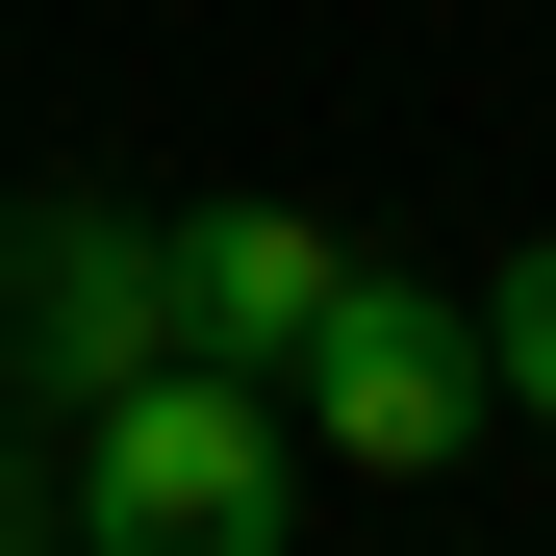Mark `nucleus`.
Segmentation results:
<instances>
[{
  "label": "nucleus",
  "instance_id": "nucleus-2",
  "mask_svg": "<svg viewBox=\"0 0 556 556\" xmlns=\"http://www.w3.org/2000/svg\"><path fill=\"white\" fill-rule=\"evenodd\" d=\"M304 455H354V481H455V455H481V278H405V253H354V304H329V354L304 380Z\"/></svg>",
  "mask_w": 556,
  "mask_h": 556
},
{
  "label": "nucleus",
  "instance_id": "nucleus-1",
  "mask_svg": "<svg viewBox=\"0 0 556 556\" xmlns=\"http://www.w3.org/2000/svg\"><path fill=\"white\" fill-rule=\"evenodd\" d=\"M304 531V405L278 380H203L177 354L152 405L76 430V556H278Z\"/></svg>",
  "mask_w": 556,
  "mask_h": 556
},
{
  "label": "nucleus",
  "instance_id": "nucleus-3",
  "mask_svg": "<svg viewBox=\"0 0 556 556\" xmlns=\"http://www.w3.org/2000/svg\"><path fill=\"white\" fill-rule=\"evenodd\" d=\"M0 354L102 430V405H152L177 380V228H127V203H26L0 228Z\"/></svg>",
  "mask_w": 556,
  "mask_h": 556
},
{
  "label": "nucleus",
  "instance_id": "nucleus-4",
  "mask_svg": "<svg viewBox=\"0 0 556 556\" xmlns=\"http://www.w3.org/2000/svg\"><path fill=\"white\" fill-rule=\"evenodd\" d=\"M329 304H354V228H304V203H203L177 228V354L203 380H304Z\"/></svg>",
  "mask_w": 556,
  "mask_h": 556
},
{
  "label": "nucleus",
  "instance_id": "nucleus-5",
  "mask_svg": "<svg viewBox=\"0 0 556 556\" xmlns=\"http://www.w3.org/2000/svg\"><path fill=\"white\" fill-rule=\"evenodd\" d=\"M481 380H506V405H556V228L481 278Z\"/></svg>",
  "mask_w": 556,
  "mask_h": 556
}]
</instances>
